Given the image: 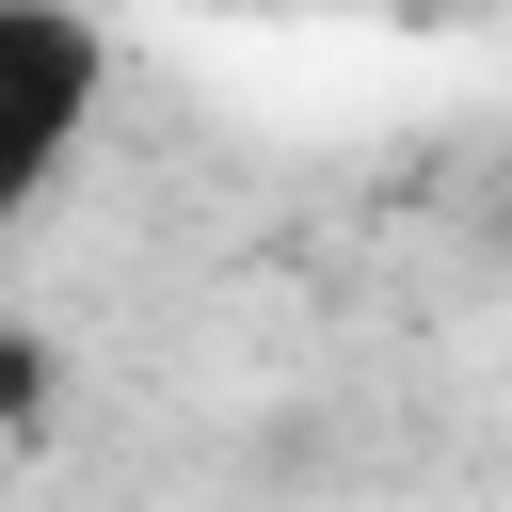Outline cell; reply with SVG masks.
<instances>
[{
    "mask_svg": "<svg viewBox=\"0 0 512 512\" xmlns=\"http://www.w3.org/2000/svg\"><path fill=\"white\" fill-rule=\"evenodd\" d=\"M96 96H112V32L80 0H0V240L64 192Z\"/></svg>",
    "mask_w": 512,
    "mask_h": 512,
    "instance_id": "cell-1",
    "label": "cell"
},
{
    "mask_svg": "<svg viewBox=\"0 0 512 512\" xmlns=\"http://www.w3.org/2000/svg\"><path fill=\"white\" fill-rule=\"evenodd\" d=\"M32 416H48V336L0 320V432H32Z\"/></svg>",
    "mask_w": 512,
    "mask_h": 512,
    "instance_id": "cell-2",
    "label": "cell"
}]
</instances>
